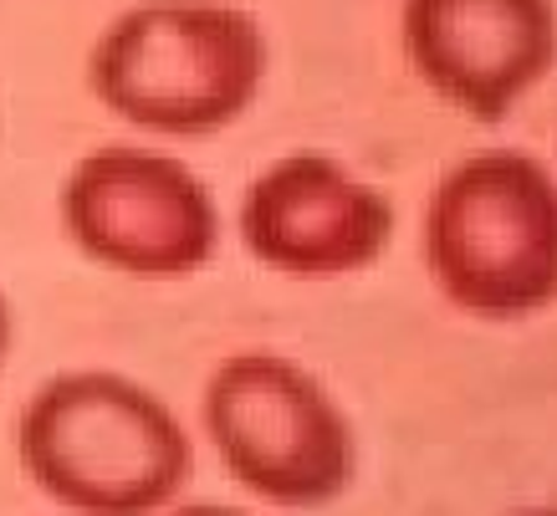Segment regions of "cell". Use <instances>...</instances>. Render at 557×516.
Wrapping results in <instances>:
<instances>
[{"instance_id":"1","label":"cell","mask_w":557,"mask_h":516,"mask_svg":"<svg viewBox=\"0 0 557 516\" xmlns=\"http://www.w3.org/2000/svg\"><path fill=\"white\" fill-rule=\"evenodd\" d=\"M16 460L67 516H164L195 476V440L144 379L67 368L21 404Z\"/></svg>"},{"instance_id":"2","label":"cell","mask_w":557,"mask_h":516,"mask_svg":"<svg viewBox=\"0 0 557 516\" xmlns=\"http://www.w3.org/2000/svg\"><path fill=\"white\" fill-rule=\"evenodd\" d=\"M267 83V32L231 0H144L102 26L87 87L153 138H210L251 113Z\"/></svg>"},{"instance_id":"3","label":"cell","mask_w":557,"mask_h":516,"mask_svg":"<svg viewBox=\"0 0 557 516\" xmlns=\"http://www.w3.org/2000/svg\"><path fill=\"white\" fill-rule=\"evenodd\" d=\"M424 277L456 312L522 322L557 302V174L522 149H475L435 180Z\"/></svg>"},{"instance_id":"4","label":"cell","mask_w":557,"mask_h":516,"mask_svg":"<svg viewBox=\"0 0 557 516\" xmlns=\"http://www.w3.org/2000/svg\"><path fill=\"white\" fill-rule=\"evenodd\" d=\"M200 419L231 481L267 506L318 512L358 476L348 409L287 353L246 348L220 358L205 379Z\"/></svg>"},{"instance_id":"5","label":"cell","mask_w":557,"mask_h":516,"mask_svg":"<svg viewBox=\"0 0 557 516\" xmlns=\"http://www.w3.org/2000/svg\"><path fill=\"white\" fill-rule=\"evenodd\" d=\"M57 216L72 250L134 282H180L215 261L220 205L180 153L98 144L62 180Z\"/></svg>"},{"instance_id":"6","label":"cell","mask_w":557,"mask_h":516,"mask_svg":"<svg viewBox=\"0 0 557 516\" xmlns=\"http://www.w3.org/2000/svg\"><path fill=\"white\" fill-rule=\"evenodd\" d=\"M240 246L256 267L297 282L369 271L394 241V205L333 153H282L240 195Z\"/></svg>"},{"instance_id":"7","label":"cell","mask_w":557,"mask_h":516,"mask_svg":"<svg viewBox=\"0 0 557 516\" xmlns=\"http://www.w3.org/2000/svg\"><path fill=\"white\" fill-rule=\"evenodd\" d=\"M405 62L445 108L502 123L557 62L553 0H405Z\"/></svg>"},{"instance_id":"8","label":"cell","mask_w":557,"mask_h":516,"mask_svg":"<svg viewBox=\"0 0 557 516\" xmlns=\"http://www.w3.org/2000/svg\"><path fill=\"white\" fill-rule=\"evenodd\" d=\"M164 516H256V512H240V506H220V501H174Z\"/></svg>"},{"instance_id":"9","label":"cell","mask_w":557,"mask_h":516,"mask_svg":"<svg viewBox=\"0 0 557 516\" xmlns=\"http://www.w3.org/2000/svg\"><path fill=\"white\" fill-rule=\"evenodd\" d=\"M11 343H16V312H11V302H5V292H0V368H5V358H11Z\"/></svg>"},{"instance_id":"10","label":"cell","mask_w":557,"mask_h":516,"mask_svg":"<svg viewBox=\"0 0 557 516\" xmlns=\"http://www.w3.org/2000/svg\"><path fill=\"white\" fill-rule=\"evenodd\" d=\"M507 516H557V506H522V512H507Z\"/></svg>"}]
</instances>
